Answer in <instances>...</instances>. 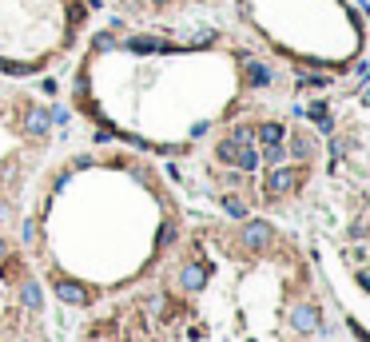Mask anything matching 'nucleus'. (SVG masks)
I'll list each match as a JSON object with an SVG mask.
<instances>
[{"mask_svg": "<svg viewBox=\"0 0 370 342\" xmlns=\"http://www.w3.org/2000/svg\"><path fill=\"white\" fill-rule=\"evenodd\" d=\"M215 160L227 163L231 171H255L259 167V148H255V140H239V136H223L219 143H215Z\"/></svg>", "mask_w": 370, "mask_h": 342, "instance_id": "1", "label": "nucleus"}, {"mask_svg": "<svg viewBox=\"0 0 370 342\" xmlns=\"http://www.w3.org/2000/svg\"><path fill=\"white\" fill-rule=\"evenodd\" d=\"M303 180H307V163H279L263 175V195L267 199H283V195L299 192Z\"/></svg>", "mask_w": 370, "mask_h": 342, "instance_id": "2", "label": "nucleus"}, {"mask_svg": "<svg viewBox=\"0 0 370 342\" xmlns=\"http://www.w3.org/2000/svg\"><path fill=\"white\" fill-rule=\"evenodd\" d=\"M120 48L131 52V56H180V52H187L180 44L163 40V36H148V32H128L120 40Z\"/></svg>", "mask_w": 370, "mask_h": 342, "instance_id": "3", "label": "nucleus"}, {"mask_svg": "<svg viewBox=\"0 0 370 342\" xmlns=\"http://www.w3.org/2000/svg\"><path fill=\"white\" fill-rule=\"evenodd\" d=\"M287 322H290V331L295 334H319L322 331V307L319 302H310V299H303V302L290 307Z\"/></svg>", "mask_w": 370, "mask_h": 342, "instance_id": "4", "label": "nucleus"}, {"mask_svg": "<svg viewBox=\"0 0 370 342\" xmlns=\"http://www.w3.org/2000/svg\"><path fill=\"white\" fill-rule=\"evenodd\" d=\"M21 131L28 136V140H48V131H52V111L40 108V104H24Z\"/></svg>", "mask_w": 370, "mask_h": 342, "instance_id": "5", "label": "nucleus"}, {"mask_svg": "<svg viewBox=\"0 0 370 342\" xmlns=\"http://www.w3.org/2000/svg\"><path fill=\"white\" fill-rule=\"evenodd\" d=\"M243 64V84H247L251 92H263V88H271L275 84V68H271L267 60H259V56H247V60H239Z\"/></svg>", "mask_w": 370, "mask_h": 342, "instance_id": "6", "label": "nucleus"}, {"mask_svg": "<svg viewBox=\"0 0 370 342\" xmlns=\"http://www.w3.org/2000/svg\"><path fill=\"white\" fill-rule=\"evenodd\" d=\"M271 239H275V227L263 223V219H247L243 223V231H239V243L247 247V251H263Z\"/></svg>", "mask_w": 370, "mask_h": 342, "instance_id": "7", "label": "nucleus"}, {"mask_svg": "<svg viewBox=\"0 0 370 342\" xmlns=\"http://www.w3.org/2000/svg\"><path fill=\"white\" fill-rule=\"evenodd\" d=\"M56 299L68 302V307H88V302H92V291L84 287L80 279H68V275H60V279H56Z\"/></svg>", "mask_w": 370, "mask_h": 342, "instance_id": "8", "label": "nucleus"}, {"mask_svg": "<svg viewBox=\"0 0 370 342\" xmlns=\"http://www.w3.org/2000/svg\"><path fill=\"white\" fill-rule=\"evenodd\" d=\"M303 120H310L319 131H327V136L334 131V111H330V104H327V100H315L310 108H303Z\"/></svg>", "mask_w": 370, "mask_h": 342, "instance_id": "9", "label": "nucleus"}, {"mask_svg": "<svg viewBox=\"0 0 370 342\" xmlns=\"http://www.w3.org/2000/svg\"><path fill=\"white\" fill-rule=\"evenodd\" d=\"M287 151L299 163H310V160H315V140H310L307 131H290V136H287Z\"/></svg>", "mask_w": 370, "mask_h": 342, "instance_id": "10", "label": "nucleus"}, {"mask_svg": "<svg viewBox=\"0 0 370 342\" xmlns=\"http://www.w3.org/2000/svg\"><path fill=\"white\" fill-rule=\"evenodd\" d=\"M255 143H263V148H275V143H287V128H283L279 120H263L259 128H255Z\"/></svg>", "mask_w": 370, "mask_h": 342, "instance_id": "11", "label": "nucleus"}, {"mask_svg": "<svg viewBox=\"0 0 370 342\" xmlns=\"http://www.w3.org/2000/svg\"><path fill=\"white\" fill-rule=\"evenodd\" d=\"M203 282H207V271H203V263H183V271H180V287L187 294L203 291Z\"/></svg>", "mask_w": 370, "mask_h": 342, "instance_id": "12", "label": "nucleus"}, {"mask_svg": "<svg viewBox=\"0 0 370 342\" xmlns=\"http://www.w3.org/2000/svg\"><path fill=\"white\" fill-rule=\"evenodd\" d=\"M21 307H24V311H40V307H44L40 279H24L21 282Z\"/></svg>", "mask_w": 370, "mask_h": 342, "instance_id": "13", "label": "nucleus"}, {"mask_svg": "<svg viewBox=\"0 0 370 342\" xmlns=\"http://www.w3.org/2000/svg\"><path fill=\"white\" fill-rule=\"evenodd\" d=\"M330 84H334V80H330V76H327V72H307V68H299V76H295V88H310V92H322V88H330Z\"/></svg>", "mask_w": 370, "mask_h": 342, "instance_id": "14", "label": "nucleus"}, {"mask_svg": "<svg viewBox=\"0 0 370 342\" xmlns=\"http://www.w3.org/2000/svg\"><path fill=\"white\" fill-rule=\"evenodd\" d=\"M215 40H219V32H215V28H195V32H187V52H195V48H211Z\"/></svg>", "mask_w": 370, "mask_h": 342, "instance_id": "15", "label": "nucleus"}, {"mask_svg": "<svg viewBox=\"0 0 370 342\" xmlns=\"http://www.w3.org/2000/svg\"><path fill=\"white\" fill-rule=\"evenodd\" d=\"M219 207L231 215V219H247V203H243L239 195H223V199H219Z\"/></svg>", "mask_w": 370, "mask_h": 342, "instance_id": "16", "label": "nucleus"}, {"mask_svg": "<svg viewBox=\"0 0 370 342\" xmlns=\"http://www.w3.org/2000/svg\"><path fill=\"white\" fill-rule=\"evenodd\" d=\"M92 48H96V52H116V48H120V36H116V32H100V36L92 40Z\"/></svg>", "mask_w": 370, "mask_h": 342, "instance_id": "17", "label": "nucleus"}, {"mask_svg": "<svg viewBox=\"0 0 370 342\" xmlns=\"http://www.w3.org/2000/svg\"><path fill=\"white\" fill-rule=\"evenodd\" d=\"M263 160H267L271 167H279V163L287 160V143H275V148H263Z\"/></svg>", "mask_w": 370, "mask_h": 342, "instance_id": "18", "label": "nucleus"}, {"mask_svg": "<svg viewBox=\"0 0 370 342\" xmlns=\"http://www.w3.org/2000/svg\"><path fill=\"white\" fill-rule=\"evenodd\" d=\"M347 326H350V334H354V338H359V342H370V334H366V326H362V322H359V319H350V322H347Z\"/></svg>", "mask_w": 370, "mask_h": 342, "instance_id": "19", "label": "nucleus"}, {"mask_svg": "<svg viewBox=\"0 0 370 342\" xmlns=\"http://www.w3.org/2000/svg\"><path fill=\"white\" fill-rule=\"evenodd\" d=\"M21 239H24V243H36V219H24V227H21Z\"/></svg>", "mask_w": 370, "mask_h": 342, "instance_id": "20", "label": "nucleus"}, {"mask_svg": "<svg viewBox=\"0 0 370 342\" xmlns=\"http://www.w3.org/2000/svg\"><path fill=\"white\" fill-rule=\"evenodd\" d=\"M48 111H52V123H60V128L72 120V111H68V108H48Z\"/></svg>", "mask_w": 370, "mask_h": 342, "instance_id": "21", "label": "nucleus"}, {"mask_svg": "<svg viewBox=\"0 0 370 342\" xmlns=\"http://www.w3.org/2000/svg\"><path fill=\"white\" fill-rule=\"evenodd\" d=\"M354 76H359V84H370V60H362L359 68H354Z\"/></svg>", "mask_w": 370, "mask_h": 342, "instance_id": "22", "label": "nucleus"}, {"mask_svg": "<svg viewBox=\"0 0 370 342\" xmlns=\"http://www.w3.org/2000/svg\"><path fill=\"white\" fill-rule=\"evenodd\" d=\"M211 131V123L207 120H200V123H191V136H195V140H200V136H207Z\"/></svg>", "mask_w": 370, "mask_h": 342, "instance_id": "23", "label": "nucleus"}, {"mask_svg": "<svg viewBox=\"0 0 370 342\" xmlns=\"http://www.w3.org/2000/svg\"><path fill=\"white\" fill-rule=\"evenodd\" d=\"M148 9H168V4H175V0H143Z\"/></svg>", "mask_w": 370, "mask_h": 342, "instance_id": "24", "label": "nucleus"}, {"mask_svg": "<svg viewBox=\"0 0 370 342\" xmlns=\"http://www.w3.org/2000/svg\"><path fill=\"white\" fill-rule=\"evenodd\" d=\"M354 279H359V287H362V291H370V275H366V271H359Z\"/></svg>", "mask_w": 370, "mask_h": 342, "instance_id": "25", "label": "nucleus"}, {"mask_svg": "<svg viewBox=\"0 0 370 342\" xmlns=\"http://www.w3.org/2000/svg\"><path fill=\"white\" fill-rule=\"evenodd\" d=\"M354 9H359L362 16H370V0H354Z\"/></svg>", "mask_w": 370, "mask_h": 342, "instance_id": "26", "label": "nucleus"}, {"mask_svg": "<svg viewBox=\"0 0 370 342\" xmlns=\"http://www.w3.org/2000/svg\"><path fill=\"white\" fill-rule=\"evenodd\" d=\"M9 259V243H4V235H0V263Z\"/></svg>", "mask_w": 370, "mask_h": 342, "instance_id": "27", "label": "nucleus"}, {"mask_svg": "<svg viewBox=\"0 0 370 342\" xmlns=\"http://www.w3.org/2000/svg\"><path fill=\"white\" fill-rule=\"evenodd\" d=\"M0 96H4V84H0Z\"/></svg>", "mask_w": 370, "mask_h": 342, "instance_id": "28", "label": "nucleus"}]
</instances>
